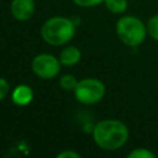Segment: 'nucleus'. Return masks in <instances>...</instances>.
<instances>
[{
	"label": "nucleus",
	"instance_id": "1",
	"mask_svg": "<svg viewBox=\"0 0 158 158\" xmlns=\"http://www.w3.org/2000/svg\"><path fill=\"white\" fill-rule=\"evenodd\" d=\"M94 143L102 151L114 152L122 148L130 137L127 125L117 118H104L96 122L91 130Z\"/></svg>",
	"mask_w": 158,
	"mask_h": 158
},
{
	"label": "nucleus",
	"instance_id": "2",
	"mask_svg": "<svg viewBox=\"0 0 158 158\" xmlns=\"http://www.w3.org/2000/svg\"><path fill=\"white\" fill-rule=\"evenodd\" d=\"M77 23L65 16H52L44 21L41 28L42 40L49 46L67 44L75 35Z\"/></svg>",
	"mask_w": 158,
	"mask_h": 158
},
{
	"label": "nucleus",
	"instance_id": "3",
	"mask_svg": "<svg viewBox=\"0 0 158 158\" xmlns=\"http://www.w3.org/2000/svg\"><path fill=\"white\" fill-rule=\"evenodd\" d=\"M115 31L118 40L125 46L132 48L141 46L148 35L147 25L135 15L121 16L116 21Z\"/></svg>",
	"mask_w": 158,
	"mask_h": 158
},
{
	"label": "nucleus",
	"instance_id": "4",
	"mask_svg": "<svg viewBox=\"0 0 158 158\" xmlns=\"http://www.w3.org/2000/svg\"><path fill=\"white\" fill-rule=\"evenodd\" d=\"M73 93L77 101L80 104L95 105L104 99L106 94V86L98 78H84L78 80Z\"/></svg>",
	"mask_w": 158,
	"mask_h": 158
},
{
	"label": "nucleus",
	"instance_id": "5",
	"mask_svg": "<svg viewBox=\"0 0 158 158\" xmlns=\"http://www.w3.org/2000/svg\"><path fill=\"white\" fill-rule=\"evenodd\" d=\"M60 67L59 58L49 53H40L35 56L31 63L33 74L44 80L56 78L60 72Z\"/></svg>",
	"mask_w": 158,
	"mask_h": 158
},
{
	"label": "nucleus",
	"instance_id": "6",
	"mask_svg": "<svg viewBox=\"0 0 158 158\" xmlns=\"http://www.w3.org/2000/svg\"><path fill=\"white\" fill-rule=\"evenodd\" d=\"M36 10L35 0H11L10 11L15 20L20 22L28 21Z\"/></svg>",
	"mask_w": 158,
	"mask_h": 158
},
{
	"label": "nucleus",
	"instance_id": "7",
	"mask_svg": "<svg viewBox=\"0 0 158 158\" xmlns=\"http://www.w3.org/2000/svg\"><path fill=\"white\" fill-rule=\"evenodd\" d=\"M10 98L16 106H26L33 100V90L27 84H19L11 90Z\"/></svg>",
	"mask_w": 158,
	"mask_h": 158
},
{
	"label": "nucleus",
	"instance_id": "8",
	"mask_svg": "<svg viewBox=\"0 0 158 158\" xmlns=\"http://www.w3.org/2000/svg\"><path fill=\"white\" fill-rule=\"evenodd\" d=\"M59 62L64 67H73L79 63L81 58V52L75 46H67L59 53Z\"/></svg>",
	"mask_w": 158,
	"mask_h": 158
},
{
	"label": "nucleus",
	"instance_id": "9",
	"mask_svg": "<svg viewBox=\"0 0 158 158\" xmlns=\"http://www.w3.org/2000/svg\"><path fill=\"white\" fill-rule=\"evenodd\" d=\"M105 7L115 15H122L126 12L127 7H128V2L127 0H105L104 1Z\"/></svg>",
	"mask_w": 158,
	"mask_h": 158
},
{
	"label": "nucleus",
	"instance_id": "10",
	"mask_svg": "<svg viewBox=\"0 0 158 158\" xmlns=\"http://www.w3.org/2000/svg\"><path fill=\"white\" fill-rule=\"evenodd\" d=\"M77 84L78 80L73 74H64L59 78V86L64 91H74Z\"/></svg>",
	"mask_w": 158,
	"mask_h": 158
},
{
	"label": "nucleus",
	"instance_id": "11",
	"mask_svg": "<svg viewBox=\"0 0 158 158\" xmlns=\"http://www.w3.org/2000/svg\"><path fill=\"white\" fill-rule=\"evenodd\" d=\"M146 25H147L148 36L158 42V14L153 15L152 17H149V20L147 21Z\"/></svg>",
	"mask_w": 158,
	"mask_h": 158
},
{
	"label": "nucleus",
	"instance_id": "12",
	"mask_svg": "<svg viewBox=\"0 0 158 158\" xmlns=\"http://www.w3.org/2000/svg\"><path fill=\"white\" fill-rule=\"evenodd\" d=\"M127 158H156V154L148 148L138 147V148H135L131 152H128Z\"/></svg>",
	"mask_w": 158,
	"mask_h": 158
},
{
	"label": "nucleus",
	"instance_id": "13",
	"mask_svg": "<svg viewBox=\"0 0 158 158\" xmlns=\"http://www.w3.org/2000/svg\"><path fill=\"white\" fill-rule=\"evenodd\" d=\"M10 93H11V90H10V83L5 78L0 77V101H2Z\"/></svg>",
	"mask_w": 158,
	"mask_h": 158
},
{
	"label": "nucleus",
	"instance_id": "14",
	"mask_svg": "<svg viewBox=\"0 0 158 158\" xmlns=\"http://www.w3.org/2000/svg\"><path fill=\"white\" fill-rule=\"evenodd\" d=\"M105 0H73V2L80 7H94L100 4H104Z\"/></svg>",
	"mask_w": 158,
	"mask_h": 158
},
{
	"label": "nucleus",
	"instance_id": "15",
	"mask_svg": "<svg viewBox=\"0 0 158 158\" xmlns=\"http://www.w3.org/2000/svg\"><path fill=\"white\" fill-rule=\"evenodd\" d=\"M57 158H80V154L72 149H65L63 152H59L57 154Z\"/></svg>",
	"mask_w": 158,
	"mask_h": 158
}]
</instances>
